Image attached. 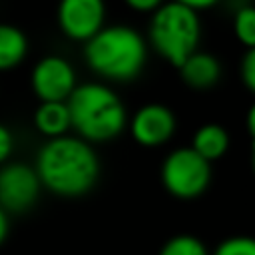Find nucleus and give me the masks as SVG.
Instances as JSON below:
<instances>
[{"label": "nucleus", "mask_w": 255, "mask_h": 255, "mask_svg": "<svg viewBox=\"0 0 255 255\" xmlns=\"http://www.w3.org/2000/svg\"><path fill=\"white\" fill-rule=\"evenodd\" d=\"M34 169L48 191L62 197H80L98 181L100 159L92 143L68 133L48 139L38 149Z\"/></svg>", "instance_id": "nucleus-1"}, {"label": "nucleus", "mask_w": 255, "mask_h": 255, "mask_svg": "<svg viewBox=\"0 0 255 255\" xmlns=\"http://www.w3.org/2000/svg\"><path fill=\"white\" fill-rule=\"evenodd\" d=\"M84 60L94 74L110 82L135 80L147 60L143 36L126 24L104 26L84 44Z\"/></svg>", "instance_id": "nucleus-2"}, {"label": "nucleus", "mask_w": 255, "mask_h": 255, "mask_svg": "<svg viewBox=\"0 0 255 255\" xmlns=\"http://www.w3.org/2000/svg\"><path fill=\"white\" fill-rule=\"evenodd\" d=\"M72 129L84 141H110L128 126V112L120 96L100 82L78 84L66 102Z\"/></svg>", "instance_id": "nucleus-3"}, {"label": "nucleus", "mask_w": 255, "mask_h": 255, "mask_svg": "<svg viewBox=\"0 0 255 255\" xmlns=\"http://www.w3.org/2000/svg\"><path fill=\"white\" fill-rule=\"evenodd\" d=\"M147 38L151 48L169 64L179 68L185 58L199 50L201 22L183 0L159 4L149 18Z\"/></svg>", "instance_id": "nucleus-4"}, {"label": "nucleus", "mask_w": 255, "mask_h": 255, "mask_svg": "<svg viewBox=\"0 0 255 255\" xmlns=\"http://www.w3.org/2000/svg\"><path fill=\"white\" fill-rule=\"evenodd\" d=\"M165 191L177 199L199 197L211 181V163L195 153L189 145L169 151L159 169Z\"/></svg>", "instance_id": "nucleus-5"}, {"label": "nucleus", "mask_w": 255, "mask_h": 255, "mask_svg": "<svg viewBox=\"0 0 255 255\" xmlns=\"http://www.w3.org/2000/svg\"><path fill=\"white\" fill-rule=\"evenodd\" d=\"M30 86L40 102H68L76 90V70L62 56H44L30 74Z\"/></svg>", "instance_id": "nucleus-6"}, {"label": "nucleus", "mask_w": 255, "mask_h": 255, "mask_svg": "<svg viewBox=\"0 0 255 255\" xmlns=\"http://www.w3.org/2000/svg\"><path fill=\"white\" fill-rule=\"evenodd\" d=\"M40 179L32 165L4 163L0 167V207L6 213L30 209L40 195Z\"/></svg>", "instance_id": "nucleus-7"}, {"label": "nucleus", "mask_w": 255, "mask_h": 255, "mask_svg": "<svg viewBox=\"0 0 255 255\" xmlns=\"http://www.w3.org/2000/svg\"><path fill=\"white\" fill-rule=\"evenodd\" d=\"M56 18L64 36L86 44L104 28L106 6L100 0H64Z\"/></svg>", "instance_id": "nucleus-8"}, {"label": "nucleus", "mask_w": 255, "mask_h": 255, "mask_svg": "<svg viewBox=\"0 0 255 255\" xmlns=\"http://www.w3.org/2000/svg\"><path fill=\"white\" fill-rule=\"evenodd\" d=\"M177 128L175 114L163 104H145L129 120L131 137L143 147H159L167 143Z\"/></svg>", "instance_id": "nucleus-9"}, {"label": "nucleus", "mask_w": 255, "mask_h": 255, "mask_svg": "<svg viewBox=\"0 0 255 255\" xmlns=\"http://www.w3.org/2000/svg\"><path fill=\"white\" fill-rule=\"evenodd\" d=\"M183 84L195 90H207L221 80V62L209 52H193L177 68Z\"/></svg>", "instance_id": "nucleus-10"}, {"label": "nucleus", "mask_w": 255, "mask_h": 255, "mask_svg": "<svg viewBox=\"0 0 255 255\" xmlns=\"http://www.w3.org/2000/svg\"><path fill=\"white\" fill-rule=\"evenodd\" d=\"M34 128L48 139L68 135L72 122L66 102H40L34 110Z\"/></svg>", "instance_id": "nucleus-11"}, {"label": "nucleus", "mask_w": 255, "mask_h": 255, "mask_svg": "<svg viewBox=\"0 0 255 255\" xmlns=\"http://www.w3.org/2000/svg\"><path fill=\"white\" fill-rule=\"evenodd\" d=\"M229 133L227 129L221 126V124H215V122H209V124H203L195 129L193 137H191V149L195 153H199L205 161H215L219 157H223L229 149Z\"/></svg>", "instance_id": "nucleus-12"}, {"label": "nucleus", "mask_w": 255, "mask_h": 255, "mask_svg": "<svg viewBox=\"0 0 255 255\" xmlns=\"http://www.w3.org/2000/svg\"><path fill=\"white\" fill-rule=\"evenodd\" d=\"M28 54L26 34L12 24L0 22V72L16 68Z\"/></svg>", "instance_id": "nucleus-13"}, {"label": "nucleus", "mask_w": 255, "mask_h": 255, "mask_svg": "<svg viewBox=\"0 0 255 255\" xmlns=\"http://www.w3.org/2000/svg\"><path fill=\"white\" fill-rule=\"evenodd\" d=\"M157 255H211L205 247V243L195 237V235H189V233H179V235H173L169 237Z\"/></svg>", "instance_id": "nucleus-14"}, {"label": "nucleus", "mask_w": 255, "mask_h": 255, "mask_svg": "<svg viewBox=\"0 0 255 255\" xmlns=\"http://www.w3.org/2000/svg\"><path fill=\"white\" fill-rule=\"evenodd\" d=\"M233 32L237 40L247 48H255V6L243 4L233 14Z\"/></svg>", "instance_id": "nucleus-15"}, {"label": "nucleus", "mask_w": 255, "mask_h": 255, "mask_svg": "<svg viewBox=\"0 0 255 255\" xmlns=\"http://www.w3.org/2000/svg\"><path fill=\"white\" fill-rule=\"evenodd\" d=\"M211 255H255V237L233 235L223 239Z\"/></svg>", "instance_id": "nucleus-16"}, {"label": "nucleus", "mask_w": 255, "mask_h": 255, "mask_svg": "<svg viewBox=\"0 0 255 255\" xmlns=\"http://www.w3.org/2000/svg\"><path fill=\"white\" fill-rule=\"evenodd\" d=\"M239 74H241V82L245 84V88L255 94V48H251L243 54Z\"/></svg>", "instance_id": "nucleus-17"}, {"label": "nucleus", "mask_w": 255, "mask_h": 255, "mask_svg": "<svg viewBox=\"0 0 255 255\" xmlns=\"http://www.w3.org/2000/svg\"><path fill=\"white\" fill-rule=\"evenodd\" d=\"M12 149H14V135L8 129V126L0 124V165L8 161V157L12 155Z\"/></svg>", "instance_id": "nucleus-18"}, {"label": "nucleus", "mask_w": 255, "mask_h": 255, "mask_svg": "<svg viewBox=\"0 0 255 255\" xmlns=\"http://www.w3.org/2000/svg\"><path fill=\"white\" fill-rule=\"evenodd\" d=\"M128 6L135 12H155V8L159 6L157 0H128Z\"/></svg>", "instance_id": "nucleus-19"}, {"label": "nucleus", "mask_w": 255, "mask_h": 255, "mask_svg": "<svg viewBox=\"0 0 255 255\" xmlns=\"http://www.w3.org/2000/svg\"><path fill=\"white\" fill-rule=\"evenodd\" d=\"M245 128H247L251 139L255 141V102H253V104L249 106V110H247V116H245Z\"/></svg>", "instance_id": "nucleus-20"}, {"label": "nucleus", "mask_w": 255, "mask_h": 255, "mask_svg": "<svg viewBox=\"0 0 255 255\" xmlns=\"http://www.w3.org/2000/svg\"><path fill=\"white\" fill-rule=\"evenodd\" d=\"M183 2H185L193 12H197V14H199L201 10H207V8L215 6V2H213V0H199V2H197V0H183Z\"/></svg>", "instance_id": "nucleus-21"}, {"label": "nucleus", "mask_w": 255, "mask_h": 255, "mask_svg": "<svg viewBox=\"0 0 255 255\" xmlns=\"http://www.w3.org/2000/svg\"><path fill=\"white\" fill-rule=\"evenodd\" d=\"M8 229H10V225H8V213L0 207V245L8 237Z\"/></svg>", "instance_id": "nucleus-22"}, {"label": "nucleus", "mask_w": 255, "mask_h": 255, "mask_svg": "<svg viewBox=\"0 0 255 255\" xmlns=\"http://www.w3.org/2000/svg\"><path fill=\"white\" fill-rule=\"evenodd\" d=\"M251 165H253V171H255V141L251 143Z\"/></svg>", "instance_id": "nucleus-23"}]
</instances>
